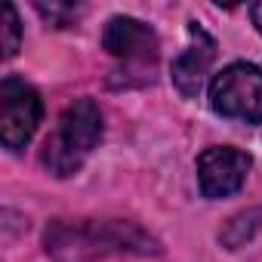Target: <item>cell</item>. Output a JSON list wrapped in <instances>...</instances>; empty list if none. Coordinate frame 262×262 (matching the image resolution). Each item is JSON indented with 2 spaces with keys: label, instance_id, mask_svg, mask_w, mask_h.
Here are the masks:
<instances>
[{
  "label": "cell",
  "instance_id": "1",
  "mask_svg": "<svg viewBox=\"0 0 262 262\" xmlns=\"http://www.w3.org/2000/svg\"><path fill=\"white\" fill-rule=\"evenodd\" d=\"M47 250L56 262H93L105 253H158L151 234L120 219H77L47 228Z\"/></svg>",
  "mask_w": 262,
  "mask_h": 262
},
{
  "label": "cell",
  "instance_id": "2",
  "mask_svg": "<svg viewBox=\"0 0 262 262\" xmlns=\"http://www.w3.org/2000/svg\"><path fill=\"white\" fill-rule=\"evenodd\" d=\"M102 139V111L93 99H77L74 105L65 108V114L59 117L56 133L47 139L43 145V164L53 176L65 179L74 176L83 161L90 158V151L99 145Z\"/></svg>",
  "mask_w": 262,
  "mask_h": 262
},
{
  "label": "cell",
  "instance_id": "3",
  "mask_svg": "<svg viewBox=\"0 0 262 262\" xmlns=\"http://www.w3.org/2000/svg\"><path fill=\"white\" fill-rule=\"evenodd\" d=\"M210 105L222 117L262 123V68L231 62L210 83Z\"/></svg>",
  "mask_w": 262,
  "mask_h": 262
},
{
  "label": "cell",
  "instance_id": "4",
  "mask_svg": "<svg viewBox=\"0 0 262 262\" xmlns=\"http://www.w3.org/2000/svg\"><path fill=\"white\" fill-rule=\"evenodd\" d=\"M43 102L22 77H4L0 83V139L10 151H19L37 133Z\"/></svg>",
  "mask_w": 262,
  "mask_h": 262
},
{
  "label": "cell",
  "instance_id": "5",
  "mask_svg": "<svg viewBox=\"0 0 262 262\" xmlns=\"http://www.w3.org/2000/svg\"><path fill=\"white\" fill-rule=\"evenodd\" d=\"M250 167H253V161L247 151L231 148V145H213L198 158V185H201L204 198H210V201L228 198V194L241 191Z\"/></svg>",
  "mask_w": 262,
  "mask_h": 262
},
{
  "label": "cell",
  "instance_id": "6",
  "mask_svg": "<svg viewBox=\"0 0 262 262\" xmlns=\"http://www.w3.org/2000/svg\"><path fill=\"white\" fill-rule=\"evenodd\" d=\"M102 47L123 62H155L161 40L151 25L129 16H114L102 31Z\"/></svg>",
  "mask_w": 262,
  "mask_h": 262
},
{
  "label": "cell",
  "instance_id": "7",
  "mask_svg": "<svg viewBox=\"0 0 262 262\" xmlns=\"http://www.w3.org/2000/svg\"><path fill=\"white\" fill-rule=\"evenodd\" d=\"M213 56H216V40L204 28H198L191 22V47L173 62V83H176V90L182 96L191 99V96L201 93L204 77H207V71L213 65Z\"/></svg>",
  "mask_w": 262,
  "mask_h": 262
},
{
  "label": "cell",
  "instance_id": "8",
  "mask_svg": "<svg viewBox=\"0 0 262 262\" xmlns=\"http://www.w3.org/2000/svg\"><path fill=\"white\" fill-rule=\"evenodd\" d=\"M19 43H22V25H19V13L13 4L4 7V56H16L19 53Z\"/></svg>",
  "mask_w": 262,
  "mask_h": 262
},
{
  "label": "cell",
  "instance_id": "9",
  "mask_svg": "<svg viewBox=\"0 0 262 262\" xmlns=\"http://www.w3.org/2000/svg\"><path fill=\"white\" fill-rule=\"evenodd\" d=\"M37 10H40L50 22H56V25H62L68 16H74V7H62V4H50V7H47V4H40Z\"/></svg>",
  "mask_w": 262,
  "mask_h": 262
},
{
  "label": "cell",
  "instance_id": "10",
  "mask_svg": "<svg viewBox=\"0 0 262 262\" xmlns=\"http://www.w3.org/2000/svg\"><path fill=\"white\" fill-rule=\"evenodd\" d=\"M250 19H253V25L262 31V4H253V7H250Z\"/></svg>",
  "mask_w": 262,
  "mask_h": 262
}]
</instances>
